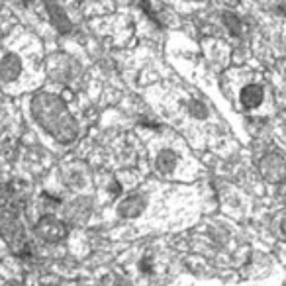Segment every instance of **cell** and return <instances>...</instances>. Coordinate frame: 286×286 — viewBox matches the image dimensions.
<instances>
[{
  "label": "cell",
  "instance_id": "1",
  "mask_svg": "<svg viewBox=\"0 0 286 286\" xmlns=\"http://www.w3.org/2000/svg\"><path fill=\"white\" fill-rule=\"evenodd\" d=\"M32 116L59 143H69L79 133L77 120L69 114L63 100L53 96V94H47V92L35 94L32 100Z\"/></svg>",
  "mask_w": 286,
  "mask_h": 286
},
{
  "label": "cell",
  "instance_id": "2",
  "mask_svg": "<svg viewBox=\"0 0 286 286\" xmlns=\"http://www.w3.org/2000/svg\"><path fill=\"white\" fill-rule=\"evenodd\" d=\"M35 233L41 237L43 241L57 243V241H63L67 237V225L63 222H59L57 218H53V216H43L35 223Z\"/></svg>",
  "mask_w": 286,
  "mask_h": 286
},
{
  "label": "cell",
  "instance_id": "3",
  "mask_svg": "<svg viewBox=\"0 0 286 286\" xmlns=\"http://www.w3.org/2000/svg\"><path fill=\"white\" fill-rule=\"evenodd\" d=\"M261 173L269 182H280L286 176V161L280 155L270 153L261 161Z\"/></svg>",
  "mask_w": 286,
  "mask_h": 286
},
{
  "label": "cell",
  "instance_id": "4",
  "mask_svg": "<svg viewBox=\"0 0 286 286\" xmlns=\"http://www.w3.org/2000/svg\"><path fill=\"white\" fill-rule=\"evenodd\" d=\"M22 71V63H20V57L14 55V53H6L2 57V65H0V75H2V80L4 82H12L18 79Z\"/></svg>",
  "mask_w": 286,
  "mask_h": 286
},
{
  "label": "cell",
  "instance_id": "5",
  "mask_svg": "<svg viewBox=\"0 0 286 286\" xmlns=\"http://www.w3.org/2000/svg\"><path fill=\"white\" fill-rule=\"evenodd\" d=\"M143 208H145V200H143L141 196H131V198H126L120 204L118 212H120L122 218H137Z\"/></svg>",
  "mask_w": 286,
  "mask_h": 286
},
{
  "label": "cell",
  "instance_id": "6",
  "mask_svg": "<svg viewBox=\"0 0 286 286\" xmlns=\"http://www.w3.org/2000/svg\"><path fill=\"white\" fill-rule=\"evenodd\" d=\"M241 102L243 106L247 108H257L261 102H263V88L259 84H247L243 90H241Z\"/></svg>",
  "mask_w": 286,
  "mask_h": 286
},
{
  "label": "cell",
  "instance_id": "7",
  "mask_svg": "<svg viewBox=\"0 0 286 286\" xmlns=\"http://www.w3.org/2000/svg\"><path fill=\"white\" fill-rule=\"evenodd\" d=\"M155 167H157L159 173H163V175H171V173L175 171V167H176V155H175L173 151H169V149L161 151V153L157 155Z\"/></svg>",
  "mask_w": 286,
  "mask_h": 286
},
{
  "label": "cell",
  "instance_id": "8",
  "mask_svg": "<svg viewBox=\"0 0 286 286\" xmlns=\"http://www.w3.org/2000/svg\"><path fill=\"white\" fill-rule=\"evenodd\" d=\"M223 22H225V26L229 28L231 35H239V33H241V22H239V18H237L235 14L223 12Z\"/></svg>",
  "mask_w": 286,
  "mask_h": 286
},
{
  "label": "cell",
  "instance_id": "9",
  "mask_svg": "<svg viewBox=\"0 0 286 286\" xmlns=\"http://www.w3.org/2000/svg\"><path fill=\"white\" fill-rule=\"evenodd\" d=\"M280 229H282V233H286V222H282V225H280Z\"/></svg>",
  "mask_w": 286,
  "mask_h": 286
}]
</instances>
